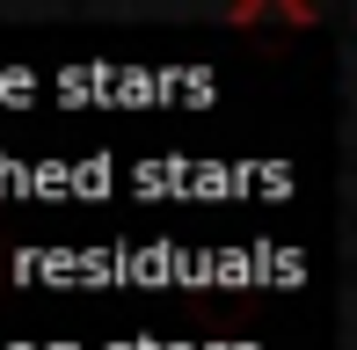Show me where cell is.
I'll return each instance as SVG.
<instances>
[]
</instances>
